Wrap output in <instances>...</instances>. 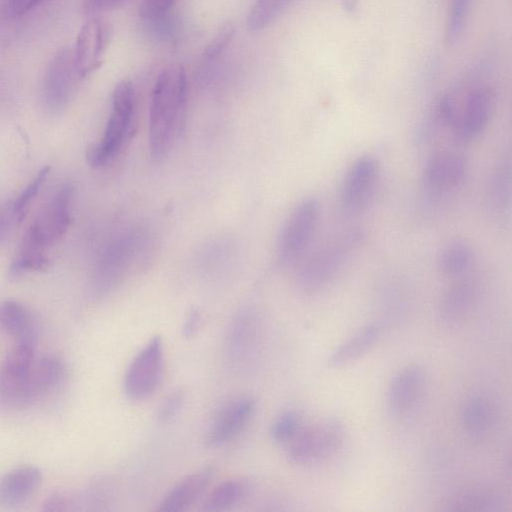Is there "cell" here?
I'll return each instance as SVG.
<instances>
[{
	"label": "cell",
	"instance_id": "7a4b0ae2",
	"mask_svg": "<svg viewBox=\"0 0 512 512\" xmlns=\"http://www.w3.org/2000/svg\"><path fill=\"white\" fill-rule=\"evenodd\" d=\"M136 109V96L133 84L122 81L112 94V109L100 142L91 145L86 160L92 168H100L109 163L130 138Z\"/></svg>",
	"mask_w": 512,
	"mask_h": 512
},
{
	"label": "cell",
	"instance_id": "e0dca14e",
	"mask_svg": "<svg viewBox=\"0 0 512 512\" xmlns=\"http://www.w3.org/2000/svg\"><path fill=\"white\" fill-rule=\"evenodd\" d=\"M254 409L250 397H238L224 405L207 431L206 443L219 446L235 438L251 419Z\"/></svg>",
	"mask_w": 512,
	"mask_h": 512
},
{
	"label": "cell",
	"instance_id": "d590c367",
	"mask_svg": "<svg viewBox=\"0 0 512 512\" xmlns=\"http://www.w3.org/2000/svg\"><path fill=\"white\" fill-rule=\"evenodd\" d=\"M128 0H84L83 10L89 14L109 11L122 6Z\"/></svg>",
	"mask_w": 512,
	"mask_h": 512
},
{
	"label": "cell",
	"instance_id": "6da1fadb",
	"mask_svg": "<svg viewBox=\"0 0 512 512\" xmlns=\"http://www.w3.org/2000/svg\"><path fill=\"white\" fill-rule=\"evenodd\" d=\"M188 88L180 64L164 68L158 75L149 109V149L155 161L163 159L180 135L186 119Z\"/></svg>",
	"mask_w": 512,
	"mask_h": 512
},
{
	"label": "cell",
	"instance_id": "d4e9b609",
	"mask_svg": "<svg viewBox=\"0 0 512 512\" xmlns=\"http://www.w3.org/2000/svg\"><path fill=\"white\" fill-rule=\"evenodd\" d=\"M474 262L472 246L465 240L449 242L441 251L438 264L441 272L449 277L465 274Z\"/></svg>",
	"mask_w": 512,
	"mask_h": 512
},
{
	"label": "cell",
	"instance_id": "ac0fdd59",
	"mask_svg": "<svg viewBox=\"0 0 512 512\" xmlns=\"http://www.w3.org/2000/svg\"><path fill=\"white\" fill-rule=\"evenodd\" d=\"M213 475L214 470L209 467L186 476L163 497L158 510L180 512L189 509L204 493Z\"/></svg>",
	"mask_w": 512,
	"mask_h": 512
},
{
	"label": "cell",
	"instance_id": "8d00e7d4",
	"mask_svg": "<svg viewBox=\"0 0 512 512\" xmlns=\"http://www.w3.org/2000/svg\"><path fill=\"white\" fill-rule=\"evenodd\" d=\"M201 326V314L196 308L188 311L182 326V334L186 338L194 337Z\"/></svg>",
	"mask_w": 512,
	"mask_h": 512
},
{
	"label": "cell",
	"instance_id": "9c48e42d",
	"mask_svg": "<svg viewBox=\"0 0 512 512\" xmlns=\"http://www.w3.org/2000/svg\"><path fill=\"white\" fill-rule=\"evenodd\" d=\"M379 177L378 161L370 155L359 157L346 171L342 180L338 207L345 217H354L371 201Z\"/></svg>",
	"mask_w": 512,
	"mask_h": 512
},
{
	"label": "cell",
	"instance_id": "5bb4252c",
	"mask_svg": "<svg viewBox=\"0 0 512 512\" xmlns=\"http://www.w3.org/2000/svg\"><path fill=\"white\" fill-rule=\"evenodd\" d=\"M111 38L112 27L104 19L93 17L81 27L73 52L83 78L100 67Z\"/></svg>",
	"mask_w": 512,
	"mask_h": 512
},
{
	"label": "cell",
	"instance_id": "484cf974",
	"mask_svg": "<svg viewBox=\"0 0 512 512\" xmlns=\"http://www.w3.org/2000/svg\"><path fill=\"white\" fill-rule=\"evenodd\" d=\"M0 326L15 339L35 334L30 312L16 300H6L0 304Z\"/></svg>",
	"mask_w": 512,
	"mask_h": 512
},
{
	"label": "cell",
	"instance_id": "52a82bcc",
	"mask_svg": "<svg viewBox=\"0 0 512 512\" xmlns=\"http://www.w3.org/2000/svg\"><path fill=\"white\" fill-rule=\"evenodd\" d=\"M319 202L314 197L300 201L287 217L277 243L280 265L290 266L307 250L319 219Z\"/></svg>",
	"mask_w": 512,
	"mask_h": 512
},
{
	"label": "cell",
	"instance_id": "ba28073f",
	"mask_svg": "<svg viewBox=\"0 0 512 512\" xmlns=\"http://www.w3.org/2000/svg\"><path fill=\"white\" fill-rule=\"evenodd\" d=\"M455 105L452 136L458 144L466 145L486 129L493 111L494 94L491 88L477 85L468 88L461 101L450 93Z\"/></svg>",
	"mask_w": 512,
	"mask_h": 512
},
{
	"label": "cell",
	"instance_id": "7c38bea8",
	"mask_svg": "<svg viewBox=\"0 0 512 512\" xmlns=\"http://www.w3.org/2000/svg\"><path fill=\"white\" fill-rule=\"evenodd\" d=\"M142 240L141 233L132 231L110 244L97 266L94 281L97 294L108 293L123 279L140 248Z\"/></svg>",
	"mask_w": 512,
	"mask_h": 512
},
{
	"label": "cell",
	"instance_id": "8992f818",
	"mask_svg": "<svg viewBox=\"0 0 512 512\" xmlns=\"http://www.w3.org/2000/svg\"><path fill=\"white\" fill-rule=\"evenodd\" d=\"M345 435V427L337 418H326L306 428H300L289 442L288 458L299 465L325 460L341 448Z\"/></svg>",
	"mask_w": 512,
	"mask_h": 512
},
{
	"label": "cell",
	"instance_id": "9a60e30c",
	"mask_svg": "<svg viewBox=\"0 0 512 512\" xmlns=\"http://www.w3.org/2000/svg\"><path fill=\"white\" fill-rule=\"evenodd\" d=\"M260 333L258 319L251 310L240 311L231 322L226 336L227 358L235 367L248 368L256 360Z\"/></svg>",
	"mask_w": 512,
	"mask_h": 512
},
{
	"label": "cell",
	"instance_id": "4dcf8cb0",
	"mask_svg": "<svg viewBox=\"0 0 512 512\" xmlns=\"http://www.w3.org/2000/svg\"><path fill=\"white\" fill-rule=\"evenodd\" d=\"M300 428L299 415L295 411H284L275 419L271 426V438L278 444L289 443Z\"/></svg>",
	"mask_w": 512,
	"mask_h": 512
},
{
	"label": "cell",
	"instance_id": "7402d4cb",
	"mask_svg": "<svg viewBox=\"0 0 512 512\" xmlns=\"http://www.w3.org/2000/svg\"><path fill=\"white\" fill-rule=\"evenodd\" d=\"M460 420L464 431L470 436H485L495 421L494 406L486 397L474 396L464 404Z\"/></svg>",
	"mask_w": 512,
	"mask_h": 512
},
{
	"label": "cell",
	"instance_id": "277c9868",
	"mask_svg": "<svg viewBox=\"0 0 512 512\" xmlns=\"http://www.w3.org/2000/svg\"><path fill=\"white\" fill-rule=\"evenodd\" d=\"M35 334L16 339L0 365V402L12 408L31 405L29 379L34 365Z\"/></svg>",
	"mask_w": 512,
	"mask_h": 512
},
{
	"label": "cell",
	"instance_id": "1f68e13d",
	"mask_svg": "<svg viewBox=\"0 0 512 512\" xmlns=\"http://www.w3.org/2000/svg\"><path fill=\"white\" fill-rule=\"evenodd\" d=\"M50 168L48 166L42 168L31 182L13 199V205L19 220L22 222L26 217L31 203L40 191Z\"/></svg>",
	"mask_w": 512,
	"mask_h": 512
},
{
	"label": "cell",
	"instance_id": "603a6c76",
	"mask_svg": "<svg viewBox=\"0 0 512 512\" xmlns=\"http://www.w3.org/2000/svg\"><path fill=\"white\" fill-rule=\"evenodd\" d=\"M489 212L503 216L510 209L511 202V167L509 160L498 162L492 171L486 193Z\"/></svg>",
	"mask_w": 512,
	"mask_h": 512
},
{
	"label": "cell",
	"instance_id": "836d02e7",
	"mask_svg": "<svg viewBox=\"0 0 512 512\" xmlns=\"http://www.w3.org/2000/svg\"><path fill=\"white\" fill-rule=\"evenodd\" d=\"M184 399L185 395L182 390L170 393L159 406L158 419L162 422L171 421L181 410Z\"/></svg>",
	"mask_w": 512,
	"mask_h": 512
},
{
	"label": "cell",
	"instance_id": "2e32d148",
	"mask_svg": "<svg viewBox=\"0 0 512 512\" xmlns=\"http://www.w3.org/2000/svg\"><path fill=\"white\" fill-rule=\"evenodd\" d=\"M425 386V373L418 364L408 365L392 379L387 393V409L393 417H404L419 403Z\"/></svg>",
	"mask_w": 512,
	"mask_h": 512
},
{
	"label": "cell",
	"instance_id": "44dd1931",
	"mask_svg": "<svg viewBox=\"0 0 512 512\" xmlns=\"http://www.w3.org/2000/svg\"><path fill=\"white\" fill-rule=\"evenodd\" d=\"M475 300V289L468 282L457 283L442 298L438 319L444 326H454L471 311Z\"/></svg>",
	"mask_w": 512,
	"mask_h": 512
},
{
	"label": "cell",
	"instance_id": "f35d334b",
	"mask_svg": "<svg viewBox=\"0 0 512 512\" xmlns=\"http://www.w3.org/2000/svg\"><path fill=\"white\" fill-rule=\"evenodd\" d=\"M46 0H9V8L14 16H23L33 11Z\"/></svg>",
	"mask_w": 512,
	"mask_h": 512
},
{
	"label": "cell",
	"instance_id": "5b68a950",
	"mask_svg": "<svg viewBox=\"0 0 512 512\" xmlns=\"http://www.w3.org/2000/svg\"><path fill=\"white\" fill-rule=\"evenodd\" d=\"M72 197L73 186L70 183L59 186L31 222L21 241L47 252L65 235L70 226Z\"/></svg>",
	"mask_w": 512,
	"mask_h": 512
},
{
	"label": "cell",
	"instance_id": "83f0119b",
	"mask_svg": "<svg viewBox=\"0 0 512 512\" xmlns=\"http://www.w3.org/2000/svg\"><path fill=\"white\" fill-rule=\"evenodd\" d=\"M293 0H256L249 10L246 25L250 31H259L273 23Z\"/></svg>",
	"mask_w": 512,
	"mask_h": 512
},
{
	"label": "cell",
	"instance_id": "cb8c5ba5",
	"mask_svg": "<svg viewBox=\"0 0 512 512\" xmlns=\"http://www.w3.org/2000/svg\"><path fill=\"white\" fill-rule=\"evenodd\" d=\"M380 332L381 328L377 324L367 325L358 331L332 353L329 358L330 366H345L363 356L376 344Z\"/></svg>",
	"mask_w": 512,
	"mask_h": 512
},
{
	"label": "cell",
	"instance_id": "30bf717a",
	"mask_svg": "<svg viewBox=\"0 0 512 512\" xmlns=\"http://www.w3.org/2000/svg\"><path fill=\"white\" fill-rule=\"evenodd\" d=\"M163 373V343L159 335L151 338L129 364L123 381L129 399L143 400L154 393Z\"/></svg>",
	"mask_w": 512,
	"mask_h": 512
},
{
	"label": "cell",
	"instance_id": "ffe728a7",
	"mask_svg": "<svg viewBox=\"0 0 512 512\" xmlns=\"http://www.w3.org/2000/svg\"><path fill=\"white\" fill-rule=\"evenodd\" d=\"M65 366L56 355H45L34 362L30 374V396L32 405L46 397L62 382Z\"/></svg>",
	"mask_w": 512,
	"mask_h": 512
},
{
	"label": "cell",
	"instance_id": "d6986e66",
	"mask_svg": "<svg viewBox=\"0 0 512 512\" xmlns=\"http://www.w3.org/2000/svg\"><path fill=\"white\" fill-rule=\"evenodd\" d=\"M41 470L32 465L15 468L0 478V505L16 506L26 502L37 490Z\"/></svg>",
	"mask_w": 512,
	"mask_h": 512
},
{
	"label": "cell",
	"instance_id": "4316f807",
	"mask_svg": "<svg viewBox=\"0 0 512 512\" xmlns=\"http://www.w3.org/2000/svg\"><path fill=\"white\" fill-rule=\"evenodd\" d=\"M247 489L246 483L242 480H226L211 491L203 504V510L208 512L227 510L241 501Z\"/></svg>",
	"mask_w": 512,
	"mask_h": 512
},
{
	"label": "cell",
	"instance_id": "74e56055",
	"mask_svg": "<svg viewBox=\"0 0 512 512\" xmlns=\"http://www.w3.org/2000/svg\"><path fill=\"white\" fill-rule=\"evenodd\" d=\"M69 501L67 496L60 492H53L43 502V511L57 512L68 509Z\"/></svg>",
	"mask_w": 512,
	"mask_h": 512
},
{
	"label": "cell",
	"instance_id": "8fae6325",
	"mask_svg": "<svg viewBox=\"0 0 512 512\" xmlns=\"http://www.w3.org/2000/svg\"><path fill=\"white\" fill-rule=\"evenodd\" d=\"M81 79L83 77L76 66L73 50H59L50 61L43 80L45 108L51 113L61 111L76 93Z\"/></svg>",
	"mask_w": 512,
	"mask_h": 512
},
{
	"label": "cell",
	"instance_id": "e575fe53",
	"mask_svg": "<svg viewBox=\"0 0 512 512\" xmlns=\"http://www.w3.org/2000/svg\"><path fill=\"white\" fill-rule=\"evenodd\" d=\"M21 224L13 205V199L0 206V243Z\"/></svg>",
	"mask_w": 512,
	"mask_h": 512
},
{
	"label": "cell",
	"instance_id": "d6a6232c",
	"mask_svg": "<svg viewBox=\"0 0 512 512\" xmlns=\"http://www.w3.org/2000/svg\"><path fill=\"white\" fill-rule=\"evenodd\" d=\"M235 35V27L231 22H225L219 28L217 34L206 46L203 57L208 61H213L223 54L229 47Z\"/></svg>",
	"mask_w": 512,
	"mask_h": 512
},
{
	"label": "cell",
	"instance_id": "f1b7e54d",
	"mask_svg": "<svg viewBox=\"0 0 512 512\" xmlns=\"http://www.w3.org/2000/svg\"><path fill=\"white\" fill-rule=\"evenodd\" d=\"M502 500L496 493L474 491L464 493L450 503L449 510L453 511H499Z\"/></svg>",
	"mask_w": 512,
	"mask_h": 512
},
{
	"label": "cell",
	"instance_id": "3957f363",
	"mask_svg": "<svg viewBox=\"0 0 512 512\" xmlns=\"http://www.w3.org/2000/svg\"><path fill=\"white\" fill-rule=\"evenodd\" d=\"M362 240L361 231L351 230L323 245L300 269V288L308 293L325 288L358 250Z\"/></svg>",
	"mask_w": 512,
	"mask_h": 512
},
{
	"label": "cell",
	"instance_id": "4fadbf2b",
	"mask_svg": "<svg viewBox=\"0 0 512 512\" xmlns=\"http://www.w3.org/2000/svg\"><path fill=\"white\" fill-rule=\"evenodd\" d=\"M468 172L467 160L456 153H439L426 163L422 187L433 200L443 198L460 188Z\"/></svg>",
	"mask_w": 512,
	"mask_h": 512
},
{
	"label": "cell",
	"instance_id": "f546056e",
	"mask_svg": "<svg viewBox=\"0 0 512 512\" xmlns=\"http://www.w3.org/2000/svg\"><path fill=\"white\" fill-rule=\"evenodd\" d=\"M471 0H451L445 27V41L454 45L461 37L465 27Z\"/></svg>",
	"mask_w": 512,
	"mask_h": 512
}]
</instances>
